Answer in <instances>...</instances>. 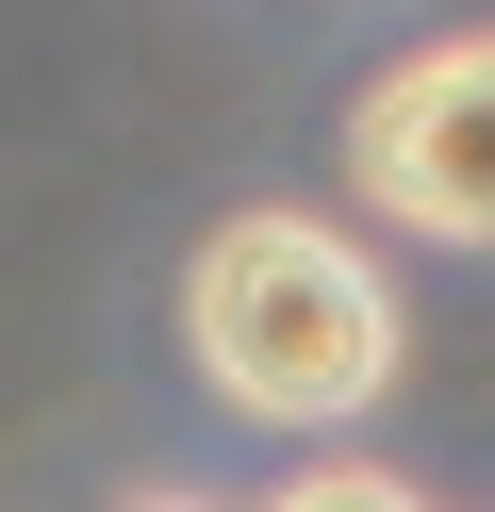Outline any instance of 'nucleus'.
Instances as JSON below:
<instances>
[{"instance_id":"obj_1","label":"nucleus","mask_w":495,"mask_h":512,"mask_svg":"<svg viewBox=\"0 0 495 512\" xmlns=\"http://www.w3.org/2000/svg\"><path fill=\"white\" fill-rule=\"evenodd\" d=\"M182 364L215 380L231 413H264V430H347L396 380V298L314 215H231L182 265Z\"/></svg>"},{"instance_id":"obj_2","label":"nucleus","mask_w":495,"mask_h":512,"mask_svg":"<svg viewBox=\"0 0 495 512\" xmlns=\"http://www.w3.org/2000/svg\"><path fill=\"white\" fill-rule=\"evenodd\" d=\"M347 182L380 232L429 248H495V34H429L413 67L363 83L347 116Z\"/></svg>"},{"instance_id":"obj_3","label":"nucleus","mask_w":495,"mask_h":512,"mask_svg":"<svg viewBox=\"0 0 495 512\" xmlns=\"http://www.w3.org/2000/svg\"><path fill=\"white\" fill-rule=\"evenodd\" d=\"M281 512H413V479H380V463H330V479H281Z\"/></svg>"},{"instance_id":"obj_4","label":"nucleus","mask_w":495,"mask_h":512,"mask_svg":"<svg viewBox=\"0 0 495 512\" xmlns=\"http://www.w3.org/2000/svg\"><path fill=\"white\" fill-rule=\"evenodd\" d=\"M132 512H198V496H132Z\"/></svg>"}]
</instances>
